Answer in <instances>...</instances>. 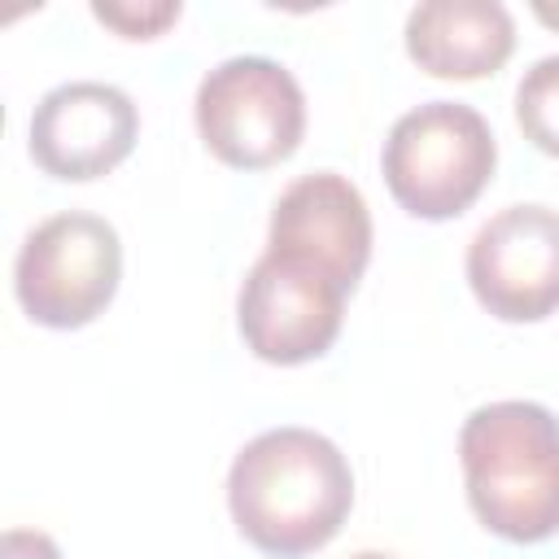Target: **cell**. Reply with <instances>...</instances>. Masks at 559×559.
<instances>
[{"mask_svg": "<svg viewBox=\"0 0 559 559\" xmlns=\"http://www.w3.org/2000/svg\"><path fill=\"white\" fill-rule=\"evenodd\" d=\"M205 148L236 170H266L297 153L306 135V96L293 70L271 57L218 61L192 100Z\"/></svg>", "mask_w": 559, "mask_h": 559, "instance_id": "5b68a950", "label": "cell"}, {"mask_svg": "<svg viewBox=\"0 0 559 559\" xmlns=\"http://www.w3.org/2000/svg\"><path fill=\"white\" fill-rule=\"evenodd\" d=\"M515 122L524 140L559 157V52L537 57L515 87Z\"/></svg>", "mask_w": 559, "mask_h": 559, "instance_id": "8fae6325", "label": "cell"}, {"mask_svg": "<svg viewBox=\"0 0 559 559\" xmlns=\"http://www.w3.org/2000/svg\"><path fill=\"white\" fill-rule=\"evenodd\" d=\"M122 280V240L114 223L87 210L44 218L17 249L13 293L39 328H87L114 301Z\"/></svg>", "mask_w": 559, "mask_h": 559, "instance_id": "277c9868", "label": "cell"}, {"mask_svg": "<svg viewBox=\"0 0 559 559\" xmlns=\"http://www.w3.org/2000/svg\"><path fill=\"white\" fill-rule=\"evenodd\" d=\"M406 52L432 79H485L515 52V22L498 0H424L406 13Z\"/></svg>", "mask_w": 559, "mask_h": 559, "instance_id": "30bf717a", "label": "cell"}, {"mask_svg": "<svg viewBox=\"0 0 559 559\" xmlns=\"http://www.w3.org/2000/svg\"><path fill=\"white\" fill-rule=\"evenodd\" d=\"M349 559H393V555H384V550H358V555H349Z\"/></svg>", "mask_w": 559, "mask_h": 559, "instance_id": "9a60e30c", "label": "cell"}, {"mask_svg": "<svg viewBox=\"0 0 559 559\" xmlns=\"http://www.w3.org/2000/svg\"><path fill=\"white\" fill-rule=\"evenodd\" d=\"M179 0H144V4H92V17L118 31L122 39H157L170 22H179Z\"/></svg>", "mask_w": 559, "mask_h": 559, "instance_id": "7c38bea8", "label": "cell"}, {"mask_svg": "<svg viewBox=\"0 0 559 559\" xmlns=\"http://www.w3.org/2000/svg\"><path fill=\"white\" fill-rule=\"evenodd\" d=\"M459 463L489 533L520 546L559 533V419L542 402L476 406L459 428Z\"/></svg>", "mask_w": 559, "mask_h": 559, "instance_id": "7a4b0ae2", "label": "cell"}, {"mask_svg": "<svg viewBox=\"0 0 559 559\" xmlns=\"http://www.w3.org/2000/svg\"><path fill=\"white\" fill-rule=\"evenodd\" d=\"M227 507L249 546L271 559L323 550L354 507L349 459L314 428H266L227 472Z\"/></svg>", "mask_w": 559, "mask_h": 559, "instance_id": "6da1fadb", "label": "cell"}, {"mask_svg": "<svg viewBox=\"0 0 559 559\" xmlns=\"http://www.w3.org/2000/svg\"><path fill=\"white\" fill-rule=\"evenodd\" d=\"M135 135H140V114L131 96L96 79L57 83L52 92H44L26 127L35 166L66 183H87L109 175L118 162H127Z\"/></svg>", "mask_w": 559, "mask_h": 559, "instance_id": "ba28073f", "label": "cell"}, {"mask_svg": "<svg viewBox=\"0 0 559 559\" xmlns=\"http://www.w3.org/2000/svg\"><path fill=\"white\" fill-rule=\"evenodd\" d=\"M345 288L288 253H262L236 297V328L253 358L275 367H297L323 358L345 319Z\"/></svg>", "mask_w": 559, "mask_h": 559, "instance_id": "8992f818", "label": "cell"}, {"mask_svg": "<svg viewBox=\"0 0 559 559\" xmlns=\"http://www.w3.org/2000/svg\"><path fill=\"white\" fill-rule=\"evenodd\" d=\"M498 144L480 109L463 100H428L406 109L380 148L393 201L411 218H459L493 179Z\"/></svg>", "mask_w": 559, "mask_h": 559, "instance_id": "3957f363", "label": "cell"}, {"mask_svg": "<svg viewBox=\"0 0 559 559\" xmlns=\"http://www.w3.org/2000/svg\"><path fill=\"white\" fill-rule=\"evenodd\" d=\"M467 284L502 323H542L559 310V210L524 201L498 210L467 245Z\"/></svg>", "mask_w": 559, "mask_h": 559, "instance_id": "52a82bcc", "label": "cell"}, {"mask_svg": "<svg viewBox=\"0 0 559 559\" xmlns=\"http://www.w3.org/2000/svg\"><path fill=\"white\" fill-rule=\"evenodd\" d=\"M533 17H537L542 26H550V31H559V4H550V0H533Z\"/></svg>", "mask_w": 559, "mask_h": 559, "instance_id": "5bb4252c", "label": "cell"}, {"mask_svg": "<svg viewBox=\"0 0 559 559\" xmlns=\"http://www.w3.org/2000/svg\"><path fill=\"white\" fill-rule=\"evenodd\" d=\"M266 249L301 258L328 271L345 293H354L371 262V210L345 175H301L271 205Z\"/></svg>", "mask_w": 559, "mask_h": 559, "instance_id": "9c48e42d", "label": "cell"}, {"mask_svg": "<svg viewBox=\"0 0 559 559\" xmlns=\"http://www.w3.org/2000/svg\"><path fill=\"white\" fill-rule=\"evenodd\" d=\"M0 559H61V550L39 528H9L0 542Z\"/></svg>", "mask_w": 559, "mask_h": 559, "instance_id": "4fadbf2b", "label": "cell"}]
</instances>
